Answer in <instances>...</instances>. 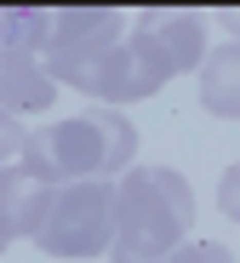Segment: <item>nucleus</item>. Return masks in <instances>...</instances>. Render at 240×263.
Returning a JSON list of instances; mask_svg holds the SVG:
<instances>
[{"mask_svg":"<svg viewBox=\"0 0 240 263\" xmlns=\"http://www.w3.org/2000/svg\"><path fill=\"white\" fill-rule=\"evenodd\" d=\"M52 40V12L46 6H0V52L40 58Z\"/></svg>","mask_w":240,"mask_h":263,"instance_id":"10","label":"nucleus"},{"mask_svg":"<svg viewBox=\"0 0 240 263\" xmlns=\"http://www.w3.org/2000/svg\"><path fill=\"white\" fill-rule=\"evenodd\" d=\"M34 246L46 257H109V246H115V183L109 178L63 183L52 195V212H46Z\"/></svg>","mask_w":240,"mask_h":263,"instance_id":"3","label":"nucleus"},{"mask_svg":"<svg viewBox=\"0 0 240 263\" xmlns=\"http://www.w3.org/2000/svg\"><path fill=\"white\" fill-rule=\"evenodd\" d=\"M6 166H12V160H6V155H0V178H6Z\"/></svg>","mask_w":240,"mask_h":263,"instance_id":"13","label":"nucleus"},{"mask_svg":"<svg viewBox=\"0 0 240 263\" xmlns=\"http://www.w3.org/2000/svg\"><path fill=\"white\" fill-rule=\"evenodd\" d=\"M58 98V80L46 74L40 58H23V52H0V155H17L23 143V120L29 115H46Z\"/></svg>","mask_w":240,"mask_h":263,"instance_id":"6","label":"nucleus"},{"mask_svg":"<svg viewBox=\"0 0 240 263\" xmlns=\"http://www.w3.org/2000/svg\"><path fill=\"white\" fill-rule=\"evenodd\" d=\"M234 23H240V12H234Z\"/></svg>","mask_w":240,"mask_h":263,"instance_id":"15","label":"nucleus"},{"mask_svg":"<svg viewBox=\"0 0 240 263\" xmlns=\"http://www.w3.org/2000/svg\"><path fill=\"white\" fill-rule=\"evenodd\" d=\"M137 29L155 34V46L166 52L172 74H189L206 63V17L200 12H183V6H166V12H149Z\"/></svg>","mask_w":240,"mask_h":263,"instance_id":"8","label":"nucleus"},{"mask_svg":"<svg viewBox=\"0 0 240 263\" xmlns=\"http://www.w3.org/2000/svg\"><path fill=\"white\" fill-rule=\"evenodd\" d=\"M200 103H206V115L240 120V40L206 52V63H200Z\"/></svg>","mask_w":240,"mask_h":263,"instance_id":"9","label":"nucleus"},{"mask_svg":"<svg viewBox=\"0 0 240 263\" xmlns=\"http://www.w3.org/2000/svg\"><path fill=\"white\" fill-rule=\"evenodd\" d=\"M6 240H12V235H6V229H0V252H6Z\"/></svg>","mask_w":240,"mask_h":263,"instance_id":"14","label":"nucleus"},{"mask_svg":"<svg viewBox=\"0 0 240 263\" xmlns=\"http://www.w3.org/2000/svg\"><path fill=\"white\" fill-rule=\"evenodd\" d=\"M52 183H40L29 166H6V178H0V229H6L12 240H34L46 212H52Z\"/></svg>","mask_w":240,"mask_h":263,"instance_id":"7","label":"nucleus"},{"mask_svg":"<svg viewBox=\"0 0 240 263\" xmlns=\"http://www.w3.org/2000/svg\"><path fill=\"white\" fill-rule=\"evenodd\" d=\"M217 212L229 217V223H240V160L217 178Z\"/></svg>","mask_w":240,"mask_h":263,"instance_id":"12","label":"nucleus"},{"mask_svg":"<svg viewBox=\"0 0 240 263\" xmlns=\"http://www.w3.org/2000/svg\"><path fill=\"white\" fill-rule=\"evenodd\" d=\"M166 263H234V252H229V246H217V240H183Z\"/></svg>","mask_w":240,"mask_h":263,"instance_id":"11","label":"nucleus"},{"mask_svg":"<svg viewBox=\"0 0 240 263\" xmlns=\"http://www.w3.org/2000/svg\"><path fill=\"white\" fill-rule=\"evenodd\" d=\"M120 34H126V17L109 6H63L52 12V40H46L40 63L58 86H80Z\"/></svg>","mask_w":240,"mask_h":263,"instance_id":"5","label":"nucleus"},{"mask_svg":"<svg viewBox=\"0 0 240 263\" xmlns=\"http://www.w3.org/2000/svg\"><path fill=\"white\" fill-rule=\"evenodd\" d=\"M195 223V189L172 166H126L115 178L109 263H166Z\"/></svg>","mask_w":240,"mask_h":263,"instance_id":"2","label":"nucleus"},{"mask_svg":"<svg viewBox=\"0 0 240 263\" xmlns=\"http://www.w3.org/2000/svg\"><path fill=\"white\" fill-rule=\"evenodd\" d=\"M166 80H172V63H166V52L155 46V34H149V29H126L115 46L98 58V69L80 80V92L98 98L103 109H126V103L155 98Z\"/></svg>","mask_w":240,"mask_h":263,"instance_id":"4","label":"nucleus"},{"mask_svg":"<svg viewBox=\"0 0 240 263\" xmlns=\"http://www.w3.org/2000/svg\"><path fill=\"white\" fill-rule=\"evenodd\" d=\"M137 155V132L120 109L91 103L86 115L52 120V126H29L17 143V166H29L40 183H86V178H120Z\"/></svg>","mask_w":240,"mask_h":263,"instance_id":"1","label":"nucleus"}]
</instances>
